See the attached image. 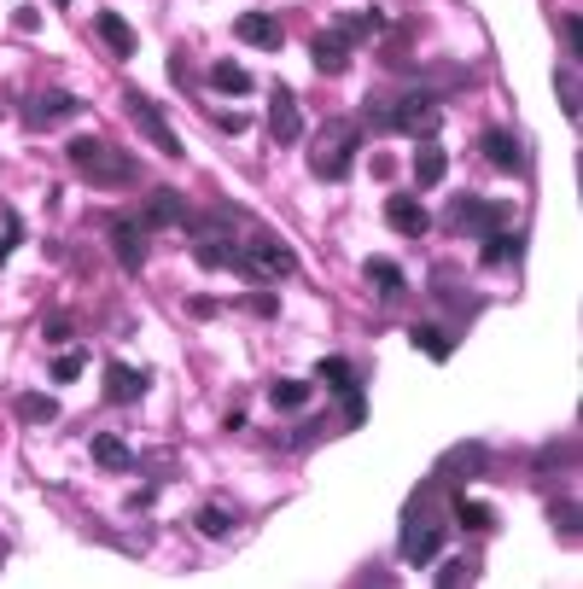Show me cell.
I'll list each match as a JSON object with an SVG mask.
<instances>
[{
  "label": "cell",
  "mask_w": 583,
  "mask_h": 589,
  "mask_svg": "<svg viewBox=\"0 0 583 589\" xmlns=\"http://www.w3.org/2000/svg\"><path fill=\"white\" fill-rule=\"evenodd\" d=\"M438 485H444V479H426V485L414 490L409 514H403V560H409V566H432V560L444 555L449 514L438 508Z\"/></svg>",
  "instance_id": "cell-1"
},
{
  "label": "cell",
  "mask_w": 583,
  "mask_h": 589,
  "mask_svg": "<svg viewBox=\"0 0 583 589\" xmlns=\"http://www.w3.org/2000/svg\"><path fill=\"white\" fill-rule=\"evenodd\" d=\"M362 117H368L374 129H397V135H432L444 111H438V94L409 88V94H374Z\"/></svg>",
  "instance_id": "cell-2"
},
{
  "label": "cell",
  "mask_w": 583,
  "mask_h": 589,
  "mask_svg": "<svg viewBox=\"0 0 583 589\" xmlns=\"http://www.w3.org/2000/svg\"><path fill=\"white\" fill-rule=\"evenodd\" d=\"M65 158L76 164V170L88 175L94 187H129V181H140V164L123 152V146H111V140H100V135H76V140H65Z\"/></svg>",
  "instance_id": "cell-3"
},
{
  "label": "cell",
  "mask_w": 583,
  "mask_h": 589,
  "mask_svg": "<svg viewBox=\"0 0 583 589\" xmlns=\"http://www.w3.org/2000/svg\"><path fill=\"white\" fill-rule=\"evenodd\" d=\"M356 146H362V123L356 117H333L315 146H309V175H321V181H344L350 164H356Z\"/></svg>",
  "instance_id": "cell-4"
},
{
  "label": "cell",
  "mask_w": 583,
  "mask_h": 589,
  "mask_svg": "<svg viewBox=\"0 0 583 589\" xmlns=\"http://www.w3.org/2000/svg\"><path fill=\"white\" fill-rule=\"evenodd\" d=\"M444 222L455 234H496V228H508L514 222V210L508 205H490V199H473V193H461V199H449Z\"/></svg>",
  "instance_id": "cell-5"
},
{
  "label": "cell",
  "mask_w": 583,
  "mask_h": 589,
  "mask_svg": "<svg viewBox=\"0 0 583 589\" xmlns=\"http://www.w3.org/2000/svg\"><path fill=\"white\" fill-rule=\"evenodd\" d=\"M123 111H129V123H135V129H140L146 140H152V146H158L164 158H181V140H175V129L164 123V111L146 100L140 88H129V94H123Z\"/></svg>",
  "instance_id": "cell-6"
},
{
  "label": "cell",
  "mask_w": 583,
  "mask_h": 589,
  "mask_svg": "<svg viewBox=\"0 0 583 589\" xmlns=\"http://www.w3.org/2000/svg\"><path fill=\"white\" fill-rule=\"evenodd\" d=\"M240 269H245L251 280H286L292 269H298V257H292V251H286L280 240L257 234V240H251V245L240 251Z\"/></svg>",
  "instance_id": "cell-7"
},
{
  "label": "cell",
  "mask_w": 583,
  "mask_h": 589,
  "mask_svg": "<svg viewBox=\"0 0 583 589\" xmlns=\"http://www.w3.org/2000/svg\"><path fill=\"white\" fill-rule=\"evenodd\" d=\"M269 135H275V146H298L304 140V117H298L292 88H269Z\"/></svg>",
  "instance_id": "cell-8"
},
{
  "label": "cell",
  "mask_w": 583,
  "mask_h": 589,
  "mask_svg": "<svg viewBox=\"0 0 583 589\" xmlns=\"http://www.w3.org/2000/svg\"><path fill=\"white\" fill-rule=\"evenodd\" d=\"M76 105H82V94H41V100L24 105V123L30 129H53V123L76 117Z\"/></svg>",
  "instance_id": "cell-9"
},
{
  "label": "cell",
  "mask_w": 583,
  "mask_h": 589,
  "mask_svg": "<svg viewBox=\"0 0 583 589\" xmlns=\"http://www.w3.org/2000/svg\"><path fill=\"white\" fill-rule=\"evenodd\" d=\"M309 65L321 70V76H344V70H350V47H344L333 30H321L309 41Z\"/></svg>",
  "instance_id": "cell-10"
},
{
  "label": "cell",
  "mask_w": 583,
  "mask_h": 589,
  "mask_svg": "<svg viewBox=\"0 0 583 589\" xmlns=\"http://www.w3.org/2000/svg\"><path fill=\"white\" fill-rule=\"evenodd\" d=\"M135 397H146V374L129 362H111L105 368V403H135Z\"/></svg>",
  "instance_id": "cell-11"
},
{
  "label": "cell",
  "mask_w": 583,
  "mask_h": 589,
  "mask_svg": "<svg viewBox=\"0 0 583 589\" xmlns=\"http://www.w3.org/2000/svg\"><path fill=\"white\" fill-rule=\"evenodd\" d=\"M385 222H391V228H397V234H426V228H432V216H426V210L414 205L409 193H391V199H385Z\"/></svg>",
  "instance_id": "cell-12"
},
{
  "label": "cell",
  "mask_w": 583,
  "mask_h": 589,
  "mask_svg": "<svg viewBox=\"0 0 583 589\" xmlns=\"http://www.w3.org/2000/svg\"><path fill=\"white\" fill-rule=\"evenodd\" d=\"M111 251L123 269H140L146 263V228L140 222H111Z\"/></svg>",
  "instance_id": "cell-13"
},
{
  "label": "cell",
  "mask_w": 583,
  "mask_h": 589,
  "mask_svg": "<svg viewBox=\"0 0 583 589\" xmlns=\"http://www.w3.org/2000/svg\"><path fill=\"white\" fill-rule=\"evenodd\" d=\"M234 35H240V41H251V47H269V53H275L280 41H286L280 18H269V12H245L240 24H234Z\"/></svg>",
  "instance_id": "cell-14"
},
{
  "label": "cell",
  "mask_w": 583,
  "mask_h": 589,
  "mask_svg": "<svg viewBox=\"0 0 583 589\" xmlns=\"http://www.w3.org/2000/svg\"><path fill=\"white\" fill-rule=\"evenodd\" d=\"M444 170H449V152L426 135V140H420V152H414V181H420V187H438Z\"/></svg>",
  "instance_id": "cell-15"
},
{
  "label": "cell",
  "mask_w": 583,
  "mask_h": 589,
  "mask_svg": "<svg viewBox=\"0 0 583 589\" xmlns=\"http://www.w3.org/2000/svg\"><path fill=\"white\" fill-rule=\"evenodd\" d=\"M385 30V18H379L374 6H368V12H344L339 24H333V35H339L344 47H356V41H368V35H379Z\"/></svg>",
  "instance_id": "cell-16"
},
{
  "label": "cell",
  "mask_w": 583,
  "mask_h": 589,
  "mask_svg": "<svg viewBox=\"0 0 583 589\" xmlns=\"http://www.w3.org/2000/svg\"><path fill=\"white\" fill-rule=\"evenodd\" d=\"M94 30H100V41L105 47H111V53H123V59H135V30H129V24H123V18H117V12H100V18H94Z\"/></svg>",
  "instance_id": "cell-17"
},
{
  "label": "cell",
  "mask_w": 583,
  "mask_h": 589,
  "mask_svg": "<svg viewBox=\"0 0 583 589\" xmlns=\"http://www.w3.org/2000/svg\"><path fill=\"white\" fill-rule=\"evenodd\" d=\"M479 146H484V158H490L496 170H508V175L519 170V140L508 135V129H484V140H479Z\"/></svg>",
  "instance_id": "cell-18"
},
{
  "label": "cell",
  "mask_w": 583,
  "mask_h": 589,
  "mask_svg": "<svg viewBox=\"0 0 583 589\" xmlns=\"http://www.w3.org/2000/svg\"><path fill=\"white\" fill-rule=\"evenodd\" d=\"M479 461H484V444H461V450L444 455V473L438 479H455V485H467V479H479Z\"/></svg>",
  "instance_id": "cell-19"
},
{
  "label": "cell",
  "mask_w": 583,
  "mask_h": 589,
  "mask_svg": "<svg viewBox=\"0 0 583 589\" xmlns=\"http://www.w3.org/2000/svg\"><path fill=\"white\" fill-rule=\"evenodd\" d=\"M94 461H100L105 473H123V467H135L129 444H123V438H111V432H100V438H94Z\"/></svg>",
  "instance_id": "cell-20"
},
{
  "label": "cell",
  "mask_w": 583,
  "mask_h": 589,
  "mask_svg": "<svg viewBox=\"0 0 583 589\" xmlns=\"http://www.w3.org/2000/svg\"><path fill=\"white\" fill-rule=\"evenodd\" d=\"M193 257H199V269H240V251H234L228 240H199Z\"/></svg>",
  "instance_id": "cell-21"
},
{
  "label": "cell",
  "mask_w": 583,
  "mask_h": 589,
  "mask_svg": "<svg viewBox=\"0 0 583 589\" xmlns=\"http://www.w3.org/2000/svg\"><path fill=\"white\" fill-rule=\"evenodd\" d=\"M187 216V205L175 199L170 187H152V205H146V222H158V228H170V222H181Z\"/></svg>",
  "instance_id": "cell-22"
},
{
  "label": "cell",
  "mask_w": 583,
  "mask_h": 589,
  "mask_svg": "<svg viewBox=\"0 0 583 589\" xmlns=\"http://www.w3.org/2000/svg\"><path fill=\"white\" fill-rule=\"evenodd\" d=\"M210 88H222V94H245L251 76H245V65H234V59H216V65H210Z\"/></svg>",
  "instance_id": "cell-23"
},
{
  "label": "cell",
  "mask_w": 583,
  "mask_h": 589,
  "mask_svg": "<svg viewBox=\"0 0 583 589\" xmlns=\"http://www.w3.org/2000/svg\"><path fill=\"white\" fill-rule=\"evenodd\" d=\"M409 339H414V350H426L432 362H444L449 350H455V339H449L444 327H409Z\"/></svg>",
  "instance_id": "cell-24"
},
{
  "label": "cell",
  "mask_w": 583,
  "mask_h": 589,
  "mask_svg": "<svg viewBox=\"0 0 583 589\" xmlns=\"http://www.w3.org/2000/svg\"><path fill=\"white\" fill-rule=\"evenodd\" d=\"M368 280H374L385 298H397V292H403V269H397L391 257H368Z\"/></svg>",
  "instance_id": "cell-25"
},
{
  "label": "cell",
  "mask_w": 583,
  "mask_h": 589,
  "mask_svg": "<svg viewBox=\"0 0 583 589\" xmlns=\"http://www.w3.org/2000/svg\"><path fill=\"white\" fill-rule=\"evenodd\" d=\"M519 251H525V240H519V234H502V228H496V234H490V240H484V263H490V269H496V263H508V257H519Z\"/></svg>",
  "instance_id": "cell-26"
},
{
  "label": "cell",
  "mask_w": 583,
  "mask_h": 589,
  "mask_svg": "<svg viewBox=\"0 0 583 589\" xmlns=\"http://www.w3.org/2000/svg\"><path fill=\"white\" fill-rule=\"evenodd\" d=\"M269 403H275V409H304V403H309V380H280V385H269Z\"/></svg>",
  "instance_id": "cell-27"
},
{
  "label": "cell",
  "mask_w": 583,
  "mask_h": 589,
  "mask_svg": "<svg viewBox=\"0 0 583 589\" xmlns=\"http://www.w3.org/2000/svg\"><path fill=\"white\" fill-rule=\"evenodd\" d=\"M455 520L467 525V531H490V525H496V508H484V502H461V496H455Z\"/></svg>",
  "instance_id": "cell-28"
},
{
  "label": "cell",
  "mask_w": 583,
  "mask_h": 589,
  "mask_svg": "<svg viewBox=\"0 0 583 589\" xmlns=\"http://www.w3.org/2000/svg\"><path fill=\"white\" fill-rule=\"evenodd\" d=\"M321 380L333 385V391H356V368H350V362H344V356H327V362H321Z\"/></svg>",
  "instance_id": "cell-29"
},
{
  "label": "cell",
  "mask_w": 583,
  "mask_h": 589,
  "mask_svg": "<svg viewBox=\"0 0 583 589\" xmlns=\"http://www.w3.org/2000/svg\"><path fill=\"white\" fill-rule=\"evenodd\" d=\"M18 415L30 420V426H41V420H59V403H53V397H18Z\"/></svg>",
  "instance_id": "cell-30"
},
{
  "label": "cell",
  "mask_w": 583,
  "mask_h": 589,
  "mask_svg": "<svg viewBox=\"0 0 583 589\" xmlns=\"http://www.w3.org/2000/svg\"><path fill=\"white\" fill-rule=\"evenodd\" d=\"M82 368H88V345H82V350H65V356L53 362V380L70 385V380H82Z\"/></svg>",
  "instance_id": "cell-31"
},
{
  "label": "cell",
  "mask_w": 583,
  "mask_h": 589,
  "mask_svg": "<svg viewBox=\"0 0 583 589\" xmlns=\"http://www.w3.org/2000/svg\"><path fill=\"white\" fill-rule=\"evenodd\" d=\"M554 88H560V111H566V117H578V70L566 65L560 76H554Z\"/></svg>",
  "instance_id": "cell-32"
},
{
  "label": "cell",
  "mask_w": 583,
  "mask_h": 589,
  "mask_svg": "<svg viewBox=\"0 0 583 589\" xmlns=\"http://www.w3.org/2000/svg\"><path fill=\"white\" fill-rule=\"evenodd\" d=\"M199 531H205V537H228V531H234V514H222V508H199Z\"/></svg>",
  "instance_id": "cell-33"
},
{
  "label": "cell",
  "mask_w": 583,
  "mask_h": 589,
  "mask_svg": "<svg viewBox=\"0 0 583 589\" xmlns=\"http://www.w3.org/2000/svg\"><path fill=\"white\" fill-rule=\"evenodd\" d=\"M473 578H479V566H473V560H461V566H444V572H438V584H444V589L473 584Z\"/></svg>",
  "instance_id": "cell-34"
},
{
  "label": "cell",
  "mask_w": 583,
  "mask_h": 589,
  "mask_svg": "<svg viewBox=\"0 0 583 589\" xmlns=\"http://www.w3.org/2000/svg\"><path fill=\"white\" fill-rule=\"evenodd\" d=\"M554 525H560V537L572 543V537H578V508H572V502H566V508H554Z\"/></svg>",
  "instance_id": "cell-35"
},
{
  "label": "cell",
  "mask_w": 583,
  "mask_h": 589,
  "mask_svg": "<svg viewBox=\"0 0 583 589\" xmlns=\"http://www.w3.org/2000/svg\"><path fill=\"white\" fill-rule=\"evenodd\" d=\"M251 315H269V321H275V315H280L275 292H257V298H251Z\"/></svg>",
  "instance_id": "cell-36"
},
{
  "label": "cell",
  "mask_w": 583,
  "mask_h": 589,
  "mask_svg": "<svg viewBox=\"0 0 583 589\" xmlns=\"http://www.w3.org/2000/svg\"><path fill=\"white\" fill-rule=\"evenodd\" d=\"M12 24H18V30H41V12H35V6H18Z\"/></svg>",
  "instance_id": "cell-37"
},
{
  "label": "cell",
  "mask_w": 583,
  "mask_h": 589,
  "mask_svg": "<svg viewBox=\"0 0 583 589\" xmlns=\"http://www.w3.org/2000/svg\"><path fill=\"white\" fill-rule=\"evenodd\" d=\"M222 129H228V135H245V129H251V117H240V111H222Z\"/></svg>",
  "instance_id": "cell-38"
},
{
  "label": "cell",
  "mask_w": 583,
  "mask_h": 589,
  "mask_svg": "<svg viewBox=\"0 0 583 589\" xmlns=\"http://www.w3.org/2000/svg\"><path fill=\"white\" fill-rule=\"evenodd\" d=\"M47 339H53V345H65V339H70V321H65V315H53V321H47Z\"/></svg>",
  "instance_id": "cell-39"
},
{
  "label": "cell",
  "mask_w": 583,
  "mask_h": 589,
  "mask_svg": "<svg viewBox=\"0 0 583 589\" xmlns=\"http://www.w3.org/2000/svg\"><path fill=\"white\" fill-rule=\"evenodd\" d=\"M566 47H572V53H583V24H578V18H566Z\"/></svg>",
  "instance_id": "cell-40"
},
{
  "label": "cell",
  "mask_w": 583,
  "mask_h": 589,
  "mask_svg": "<svg viewBox=\"0 0 583 589\" xmlns=\"http://www.w3.org/2000/svg\"><path fill=\"white\" fill-rule=\"evenodd\" d=\"M6 251H12V240H6V234H0V263H6Z\"/></svg>",
  "instance_id": "cell-41"
}]
</instances>
